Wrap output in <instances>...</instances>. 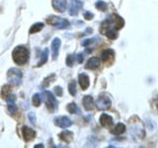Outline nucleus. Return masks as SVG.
<instances>
[{"instance_id": "cd10ccee", "label": "nucleus", "mask_w": 158, "mask_h": 148, "mask_svg": "<svg viewBox=\"0 0 158 148\" xmlns=\"http://www.w3.org/2000/svg\"><path fill=\"white\" fill-rule=\"evenodd\" d=\"M33 105L35 107H39L41 105V97H40L39 94H35L33 96Z\"/></svg>"}, {"instance_id": "f3484780", "label": "nucleus", "mask_w": 158, "mask_h": 148, "mask_svg": "<svg viewBox=\"0 0 158 148\" xmlns=\"http://www.w3.org/2000/svg\"><path fill=\"white\" fill-rule=\"evenodd\" d=\"M100 123L103 126L109 127L113 125V118H112V117L107 115V113H103V115H101V117H100Z\"/></svg>"}, {"instance_id": "2eb2a0df", "label": "nucleus", "mask_w": 158, "mask_h": 148, "mask_svg": "<svg viewBox=\"0 0 158 148\" xmlns=\"http://www.w3.org/2000/svg\"><path fill=\"white\" fill-rule=\"evenodd\" d=\"M78 81H79V84H80V86L82 88V90H86V89L89 87V84H90L88 75L87 74H84V73L79 74Z\"/></svg>"}, {"instance_id": "1a4fd4ad", "label": "nucleus", "mask_w": 158, "mask_h": 148, "mask_svg": "<svg viewBox=\"0 0 158 148\" xmlns=\"http://www.w3.org/2000/svg\"><path fill=\"white\" fill-rule=\"evenodd\" d=\"M22 134H23V138L26 142H29L33 140L35 136H36V131L32 128H30L28 126H23L22 128Z\"/></svg>"}, {"instance_id": "72a5a7b5", "label": "nucleus", "mask_w": 158, "mask_h": 148, "mask_svg": "<svg viewBox=\"0 0 158 148\" xmlns=\"http://www.w3.org/2000/svg\"><path fill=\"white\" fill-rule=\"evenodd\" d=\"M76 59H77L78 63H82L83 62V54L82 53H78L77 56H76Z\"/></svg>"}, {"instance_id": "4468645a", "label": "nucleus", "mask_w": 158, "mask_h": 148, "mask_svg": "<svg viewBox=\"0 0 158 148\" xmlns=\"http://www.w3.org/2000/svg\"><path fill=\"white\" fill-rule=\"evenodd\" d=\"M83 107L86 111H92L94 109V100L91 96H84L82 100Z\"/></svg>"}, {"instance_id": "6ab92c4d", "label": "nucleus", "mask_w": 158, "mask_h": 148, "mask_svg": "<svg viewBox=\"0 0 158 148\" xmlns=\"http://www.w3.org/2000/svg\"><path fill=\"white\" fill-rule=\"evenodd\" d=\"M126 131V125H123V123H118V125L113 128L112 130V133L113 134H115V135H120L122 134V133H123Z\"/></svg>"}, {"instance_id": "a878e982", "label": "nucleus", "mask_w": 158, "mask_h": 148, "mask_svg": "<svg viewBox=\"0 0 158 148\" xmlns=\"http://www.w3.org/2000/svg\"><path fill=\"white\" fill-rule=\"evenodd\" d=\"M54 78H56V75H54V74H52V75L48 76V77L44 80V82H43V87H44V88L48 87V85L51 84V82H52V81L53 82Z\"/></svg>"}, {"instance_id": "9d476101", "label": "nucleus", "mask_w": 158, "mask_h": 148, "mask_svg": "<svg viewBox=\"0 0 158 148\" xmlns=\"http://www.w3.org/2000/svg\"><path fill=\"white\" fill-rule=\"evenodd\" d=\"M60 39L58 38L53 39V41L52 42V56L53 60H56L58 53H59V48H60Z\"/></svg>"}, {"instance_id": "bb28decb", "label": "nucleus", "mask_w": 158, "mask_h": 148, "mask_svg": "<svg viewBox=\"0 0 158 148\" xmlns=\"http://www.w3.org/2000/svg\"><path fill=\"white\" fill-rule=\"evenodd\" d=\"M107 3L104 2V1H98L96 3V8L98 10H100V11H106L107 10Z\"/></svg>"}, {"instance_id": "dca6fc26", "label": "nucleus", "mask_w": 158, "mask_h": 148, "mask_svg": "<svg viewBox=\"0 0 158 148\" xmlns=\"http://www.w3.org/2000/svg\"><path fill=\"white\" fill-rule=\"evenodd\" d=\"M100 65V59L98 57H91L86 63V68L90 69V70H94V69H97Z\"/></svg>"}, {"instance_id": "2f4dec72", "label": "nucleus", "mask_w": 158, "mask_h": 148, "mask_svg": "<svg viewBox=\"0 0 158 148\" xmlns=\"http://www.w3.org/2000/svg\"><path fill=\"white\" fill-rule=\"evenodd\" d=\"M54 92H56V96H58V97L62 96V88H61V87L56 86V88H54Z\"/></svg>"}, {"instance_id": "ddd939ff", "label": "nucleus", "mask_w": 158, "mask_h": 148, "mask_svg": "<svg viewBox=\"0 0 158 148\" xmlns=\"http://www.w3.org/2000/svg\"><path fill=\"white\" fill-rule=\"evenodd\" d=\"M15 100H16V97L13 94H9L6 98V101H7V106H8V110L10 113H14L17 110V107L15 105Z\"/></svg>"}, {"instance_id": "b1692460", "label": "nucleus", "mask_w": 158, "mask_h": 148, "mask_svg": "<svg viewBox=\"0 0 158 148\" xmlns=\"http://www.w3.org/2000/svg\"><path fill=\"white\" fill-rule=\"evenodd\" d=\"M68 91L70 93L71 96H75L76 95V82L72 80L70 83L68 84Z\"/></svg>"}, {"instance_id": "a211bd4d", "label": "nucleus", "mask_w": 158, "mask_h": 148, "mask_svg": "<svg viewBox=\"0 0 158 148\" xmlns=\"http://www.w3.org/2000/svg\"><path fill=\"white\" fill-rule=\"evenodd\" d=\"M72 137H73V133L69 130H63L62 132L59 133V138H60V140L66 142V143L70 142L72 140Z\"/></svg>"}, {"instance_id": "5701e85b", "label": "nucleus", "mask_w": 158, "mask_h": 148, "mask_svg": "<svg viewBox=\"0 0 158 148\" xmlns=\"http://www.w3.org/2000/svg\"><path fill=\"white\" fill-rule=\"evenodd\" d=\"M104 35L111 39H115L118 38V33H117L116 30H107V31L104 33Z\"/></svg>"}, {"instance_id": "c756f323", "label": "nucleus", "mask_w": 158, "mask_h": 148, "mask_svg": "<svg viewBox=\"0 0 158 148\" xmlns=\"http://www.w3.org/2000/svg\"><path fill=\"white\" fill-rule=\"evenodd\" d=\"M28 117H29V121H31L32 125H35V123H36V115H35L34 112H30L28 113Z\"/></svg>"}, {"instance_id": "f704fd0d", "label": "nucleus", "mask_w": 158, "mask_h": 148, "mask_svg": "<svg viewBox=\"0 0 158 148\" xmlns=\"http://www.w3.org/2000/svg\"><path fill=\"white\" fill-rule=\"evenodd\" d=\"M155 102H156V108H157V110H158V97L156 98V101Z\"/></svg>"}, {"instance_id": "aec40b11", "label": "nucleus", "mask_w": 158, "mask_h": 148, "mask_svg": "<svg viewBox=\"0 0 158 148\" xmlns=\"http://www.w3.org/2000/svg\"><path fill=\"white\" fill-rule=\"evenodd\" d=\"M66 109L68 110V112L70 113H80V110L78 109L77 105L75 103H70V104H68Z\"/></svg>"}, {"instance_id": "6e6552de", "label": "nucleus", "mask_w": 158, "mask_h": 148, "mask_svg": "<svg viewBox=\"0 0 158 148\" xmlns=\"http://www.w3.org/2000/svg\"><path fill=\"white\" fill-rule=\"evenodd\" d=\"M110 21H111L113 27H114V29L116 30V31H118V30H121L123 27V25H125V21H123V19L121 16H118V14H113L111 16V18H110Z\"/></svg>"}, {"instance_id": "0eeeda50", "label": "nucleus", "mask_w": 158, "mask_h": 148, "mask_svg": "<svg viewBox=\"0 0 158 148\" xmlns=\"http://www.w3.org/2000/svg\"><path fill=\"white\" fill-rule=\"evenodd\" d=\"M54 123H56V125H57L60 128H67L72 125V121L68 117L62 116V117H56V120H54Z\"/></svg>"}, {"instance_id": "412c9836", "label": "nucleus", "mask_w": 158, "mask_h": 148, "mask_svg": "<svg viewBox=\"0 0 158 148\" xmlns=\"http://www.w3.org/2000/svg\"><path fill=\"white\" fill-rule=\"evenodd\" d=\"M43 28H44V24H43V23H36V24H34L33 26L31 27V29H30L29 33H30V34L38 33V32L41 31V30H42Z\"/></svg>"}, {"instance_id": "20e7f679", "label": "nucleus", "mask_w": 158, "mask_h": 148, "mask_svg": "<svg viewBox=\"0 0 158 148\" xmlns=\"http://www.w3.org/2000/svg\"><path fill=\"white\" fill-rule=\"evenodd\" d=\"M44 101L46 103V105L49 111H54L57 108V101L56 97L53 96V94L49 91H44L43 92Z\"/></svg>"}, {"instance_id": "7ed1b4c3", "label": "nucleus", "mask_w": 158, "mask_h": 148, "mask_svg": "<svg viewBox=\"0 0 158 148\" xmlns=\"http://www.w3.org/2000/svg\"><path fill=\"white\" fill-rule=\"evenodd\" d=\"M47 23L48 25L56 27L57 29H66L69 27V25H70V23H69L66 19L57 17V16H49L47 19Z\"/></svg>"}, {"instance_id": "4be33fe9", "label": "nucleus", "mask_w": 158, "mask_h": 148, "mask_svg": "<svg viewBox=\"0 0 158 148\" xmlns=\"http://www.w3.org/2000/svg\"><path fill=\"white\" fill-rule=\"evenodd\" d=\"M48 48H44V51L42 52V56H41V61L38 63V66H42L43 64H44L48 61Z\"/></svg>"}, {"instance_id": "39448f33", "label": "nucleus", "mask_w": 158, "mask_h": 148, "mask_svg": "<svg viewBox=\"0 0 158 148\" xmlns=\"http://www.w3.org/2000/svg\"><path fill=\"white\" fill-rule=\"evenodd\" d=\"M111 105H112L111 99L106 95H100L96 101V106L98 108V110L100 111L108 110V109L111 108Z\"/></svg>"}, {"instance_id": "c85d7f7f", "label": "nucleus", "mask_w": 158, "mask_h": 148, "mask_svg": "<svg viewBox=\"0 0 158 148\" xmlns=\"http://www.w3.org/2000/svg\"><path fill=\"white\" fill-rule=\"evenodd\" d=\"M74 60H75V57L71 56V54H69V56H67V57H66V64L69 67H71V66H73Z\"/></svg>"}, {"instance_id": "393cba45", "label": "nucleus", "mask_w": 158, "mask_h": 148, "mask_svg": "<svg viewBox=\"0 0 158 148\" xmlns=\"http://www.w3.org/2000/svg\"><path fill=\"white\" fill-rule=\"evenodd\" d=\"M11 91V87H10V85H4L2 87V90H1V97L2 99H6L7 96L9 95V92Z\"/></svg>"}, {"instance_id": "9b49d317", "label": "nucleus", "mask_w": 158, "mask_h": 148, "mask_svg": "<svg viewBox=\"0 0 158 148\" xmlns=\"http://www.w3.org/2000/svg\"><path fill=\"white\" fill-rule=\"evenodd\" d=\"M52 7L54 8V10L57 12H64L66 10V6H67V1L66 0H52Z\"/></svg>"}, {"instance_id": "423d86ee", "label": "nucleus", "mask_w": 158, "mask_h": 148, "mask_svg": "<svg viewBox=\"0 0 158 148\" xmlns=\"http://www.w3.org/2000/svg\"><path fill=\"white\" fill-rule=\"evenodd\" d=\"M83 6V2L81 0H70L69 2V7H68V13L71 16H76L79 13L80 10Z\"/></svg>"}, {"instance_id": "f257e3e1", "label": "nucleus", "mask_w": 158, "mask_h": 148, "mask_svg": "<svg viewBox=\"0 0 158 148\" xmlns=\"http://www.w3.org/2000/svg\"><path fill=\"white\" fill-rule=\"evenodd\" d=\"M12 56L15 63L18 64V65H23L29 59V51L27 47L23 46L16 47L12 52Z\"/></svg>"}, {"instance_id": "f8f14e48", "label": "nucleus", "mask_w": 158, "mask_h": 148, "mask_svg": "<svg viewBox=\"0 0 158 148\" xmlns=\"http://www.w3.org/2000/svg\"><path fill=\"white\" fill-rule=\"evenodd\" d=\"M114 57H115V52L111 48L105 49L102 52V60L106 63H112L114 60Z\"/></svg>"}, {"instance_id": "f03ea898", "label": "nucleus", "mask_w": 158, "mask_h": 148, "mask_svg": "<svg viewBox=\"0 0 158 148\" xmlns=\"http://www.w3.org/2000/svg\"><path fill=\"white\" fill-rule=\"evenodd\" d=\"M23 72L19 68H11L7 72V79L10 84L14 86H19L22 82Z\"/></svg>"}, {"instance_id": "c9c22d12", "label": "nucleus", "mask_w": 158, "mask_h": 148, "mask_svg": "<svg viewBox=\"0 0 158 148\" xmlns=\"http://www.w3.org/2000/svg\"><path fill=\"white\" fill-rule=\"evenodd\" d=\"M37 147H44V145H42V144H39V145H35V148H37Z\"/></svg>"}, {"instance_id": "7c9ffc66", "label": "nucleus", "mask_w": 158, "mask_h": 148, "mask_svg": "<svg viewBox=\"0 0 158 148\" xmlns=\"http://www.w3.org/2000/svg\"><path fill=\"white\" fill-rule=\"evenodd\" d=\"M83 17L85 18L86 20H88V21H89V20H92V19H93L94 15H93L91 12H89V11H85V12L83 13Z\"/></svg>"}, {"instance_id": "473e14b6", "label": "nucleus", "mask_w": 158, "mask_h": 148, "mask_svg": "<svg viewBox=\"0 0 158 148\" xmlns=\"http://www.w3.org/2000/svg\"><path fill=\"white\" fill-rule=\"evenodd\" d=\"M96 39H85V41H83L82 43H81V46H83V47H86V46H88V44H90V43H93V41H95Z\"/></svg>"}]
</instances>
